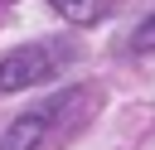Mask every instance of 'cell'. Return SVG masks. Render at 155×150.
Wrapping results in <instances>:
<instances>
[{"mask_svg": "<svg viewBox=\"0 0 155 150\" xmlns=\"http://www.w3.org/2000/svg\"><path fill=\"white\" fill-rule=\"evenodd\" d=\"M63 19H73V24H97L107 10H111V0H48Z\"/></svg>", "mask_w": 155, "mask_h": 150, "instance_id": "cell-3", "label": "cell"}, {"mask_svg": "<svg viewBox=\"0 0 155 150\" xmlns=\"http://www.w3.org/2000/svg\"><path fill=\"white\" fill-rule=\"evenodd\" d=\"M131 48H136V53H150V48H155V15H150L136 34H131Z\"/></svg>", "mask_w": 155, "mask_h": 150, "instance_id": "cell-4", "label": "cell"}, {"mask_svg": "<svg viewBox=\"0 0 155 150\" xmlns=\"http://www.w3.org/2000/svg\"><path fill=\"white\" fill-rule=\"evenodd\" d=\"M68 106V97L58 92V97H48V102H39V106H29L24 116H15L10 121V131L0 135V150H39V140L48 135V126H53V116Z\"/></svg>", "mask_w": 155, "mask_h": 150, "instance_id": "cell-2", "label": "cell"}, {"mask_svg": "<svg viewBox=\"0 0 155 150\" xmlns=\"http://www.w3.org/2000/svg\"><path fill=\"white\" fill-rule=\"evenodd\" d=\"M68 58H73V48L58 44V39H48V44H24V48H15V53L0 58V92L39 87V82H48L53 73H63Z\"/></svg>", "mask_w": 155, "mask_h": 150, "instance_id": "cell-1", "label": "cell"}]
</instances>
